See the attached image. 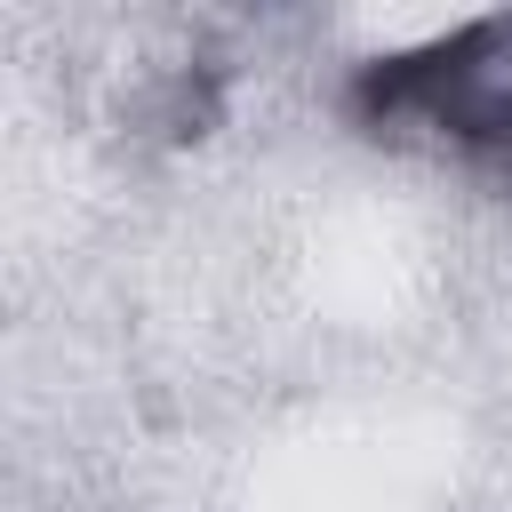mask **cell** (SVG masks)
<instances>
[{"instance_id": "1", "label": "cell", "mask_w": 512, "mask_h": 512, "mask_svg": "<svg viewBox=\"0 0 512 512\" xmlns=\"http://www.w3.org/2000/svg\"><path fill=\"white\" fill-rule=\"evenodd\" d=\"M376 104L384 112H416L448 144L488 152V160L512 168V16L432 48L416 64H392L376 80Z\"/></svg>"}]
</instances>
